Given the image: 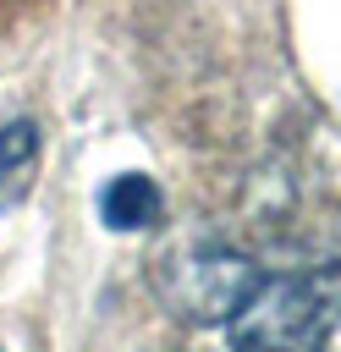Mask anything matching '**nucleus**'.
<instances>
[{
	"instance_id": "2",
	"label": "nucleus",
	"mask_w": 341,
	"mask_h": 352,
	"mask_svg": "<svg viewBox=\"0 0 341 352\" xmlns=\"http://www.w3.org/2000/svg\"><path fill=\"white\" fill-rule=\"evenodd\" d=\"M160 209H165V198H160L154 176H138V170L116 176V182L99 192V214H104L110 231H143V226L160 220Z\"/></svg>"
},
{
	"instance_id": "1",
	"label": "nucleus",
	"mask_w": 341,
	"mask_h": 352,
	"mask_svg": "<svg viewBox=\"0 0 341 352\" xmlns=\"http://www.w3.org/2000/svg\"><path fill=\"white\" fill-rule=\"evenodd\" d=\"M226 352H341V264L258 280L226 319Z\"/></svg>"
},
{
	"instance_id": "3",
	"label": "nucleus",
	"mask_w": 341,
	"mask_h": 352,
	"mask_svg": "<svg viewBox=\"0 0 341 352\" xmlns=\"http://www.w3.org/2000/svg\"><path fill=\"white\" fill-rule=\"evenodd\" d=\"M33 170H38V126L33 121H6L0 126V214L28 198Z\"/></svg>"
}]
</instances>
